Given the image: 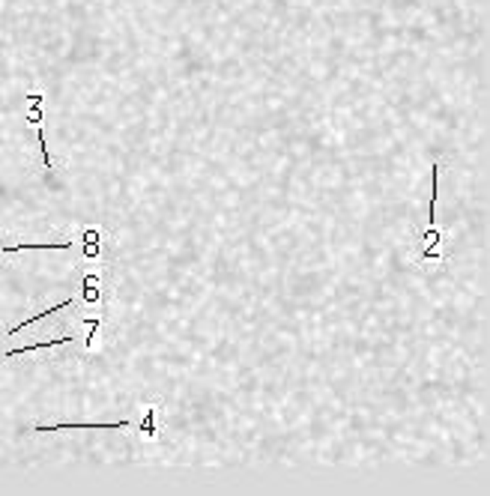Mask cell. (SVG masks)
<instances>
[{
    "mask_svg": "<svg viewBox=\"0 0 490 496\" xmlns=\"http://www.w3.org/2000/svg\"><path fill=\"white\" fill-rule=\"evenodd\" d=\"M75 242L81 245V257L90 266H102V257H105V231L102 227H84Z\"/></svg>",
    "mask_w": 490,
    "mask_h": 496,
    "instance_id": "cell-1",
    "label": "cell"
},
{
    "mask_svg": "<svg viewBox=\"0 0 490 496\" xmlns=\"http://www.w3.org/2000/svg\"><path fill=\"white\" fill-rule=\"evenodd\" d=\"M132 428V422H54V424H33V433L42 431H123Z\"/></svg>",
    "mask_w": 490,
    "mask_h": 496,
    "instance_id": "cell-2",
    "label": "cell"
},
{
    "mask_svg": "<svg viewBox=\"0 0 490 496\" xmlns=\"http://www.w3.org/2000/svg\"><path fill=\"white\" fill-rule=\"evenodd\" d=\"M108 299V290H105V281H102V270L93 266V270L84 272L81 279V302L84 305H105Z\"/></svg>",
    "mask_w": 490,
    "mask_h": 496,
    "instance_id": "cell-3",
    "label": "cell"
},
{
    "mask_svg": "<svg viewBox=\"0 0 490 496\" xmlns=\"http://www.w3.org/2000/svg\"><path fill=\"white\" fill-rule=\"evenodd\" d=\"M72 251L78 248L75 240H66V242H22V245H3L0 254H22V251Z\"/></svg>",
    "mask_w": 490,
    "mask_h": 496,
    "instance_id": "cell-4",
    "label": "cell"
},
{
    "mask_svg": "<svg viewBox=\"0 0 490 496\" xmlns=\"http://www.w3.org/2000/svg\"><path fill=\"white\" fill-rule=\"evenodd\" d=\"M434 257H443V233H439V227H431L425 233V248H422V261H434Z\"/></svg>",
    "mask_w": 490,
    "mask_h": 496,
    "instance_id": "cell-5",
    "label": "cell"
},
{
    "mask_svg": "<svg viewBox=\"0 0 490 496\" xmlns=\"http://www.w3.org/2000/svg\"><path fill=\"white\" fill-rule=\"evenodd\" d=\"M75 335H66V338H51V341H36V344H24L18 350H6V356H18V353H36V350H51V347H63V344H75Z\"/></svg>",
    "mask_w": 490,
    "mask_h": 496,
    "instance_id": "cell-6",
    "label": "cell"
},
{
    "mask_svg": "<svg viewBox=\"0 0 490 496\" xmlns=\"http://www.w3.org/2000/svg\"><path fill=\"white\" fill-rule=\"evenodd\" d=\"M78 299L72 296V299H66V302H57L54 308H48V311H42V314H36V317H27L24 323H18V326H13V329H9L6 335H15V332H22V329H27V326H36L39 320H45V317H51V314H57V311H63V308H69V305H75Z\"/></svg>",
    "mask_w": 490,
    "mask_h": 496,
    "instance_id": "cell-7",
    "label": "cell"
},
{
    "mask_svg": "<svg viewBox=\"0 0 490 496\" xmlns=\"http://www.w3.org/2000/svg\"><path fill=\"white\" fill-rule=\"evenodd\" d=\"M156 431H158L156 406H147V410H144V419H141V436H147V440H156Z\"/></svg>",
    "mask_w": 490,
    "mask_h": 496,
    "instance_id": "cell-8",
    "label": "cell"
},
{
    "mask_svg": "<svg viewBox=\"0 0 490 496\" xmlns=\"http://www.w3.org/2000/svg\"><path fill=\"white\" fill-rule=\"evenodd\" d=\"M87 338H84V350H93L96 347V335H99V329H102L105 326V320L102 317H87Z\"/></svg>",
    "mask_w": 490,
    "mask_h": 496,
    "instance_id": "cell-9",
    "label": "cell"
},
{
    "mask_svg": "<svg viewBox=\"0 0 490 496\" xmlns=\"http://www.w3.org/2000/svg\"><path fill=\"white\" fill-rule=\"evenodd\" d=\"M436 176H439V165L434 162V171H431V206H427V224L436 227Z\"/></svg>",
    "mask_w": 490,
    "mask_h": 496,
    "instance_id": "cell-10",
    "label": "cell"
},
{
    "mask_svg": "<svg viewBox=\"0 0 490 496\" xmlns=\"http://www.w3.org/2000/svg\"><path fill=\"white\" fill-rule=\"evenodd\" d=\"M36 138H39V147H42V165L48 167V171H51V167H54V158H51V153H48V144H45V132H42V129L36 132Z\"/></svg>",
    "mask_w": 490,
    "mask_h": 496,
    "instance_id": "cell-11",
    "label": "cell"
},
{
    "mask_svg": "<svg viewBox=\"0 0 490 496\" xmlns=\"http://www.w3.org/2000/svg\"><path fill=\"white\" fill-rule=\"evenodd\" d=\"M30 102H33V114L27 117V123H30V126H39V123H42V111H39V102H42V96H30Z\"/></svg>",
    "mask_w": 490,
    "mask_h": 496,
    "instance_id": "cell-12",
    "label": "cell"
}]
</instances>
